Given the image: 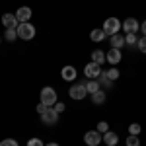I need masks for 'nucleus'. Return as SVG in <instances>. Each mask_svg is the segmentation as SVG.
Masks as SVG:
<instances>
[{
  "label": "nucleus",
  "instance_id": "a878e982",
  "mask_svg": "<svg viewBox=\"0 0 146 146\" xmlns=\"http://www.w3.org/2000/svg\"><path fill=\"white\" fill-rule=\"evenodd\" d=\"M136 45H138V49H140L142 53H146V35H142V37L138 39V43H136Z\"/></svg>",
  "mask_w": 146,
  "mask_h": 146
},
{
  "label": "nucleus",
  "instance_id": "39448f33",
  "mask_svg": "<svg viewBox=\"0 0 146 146\" xmlns=\"http://www.w3.org/2000/svg\"><path fill=\"white\" fill-rule=\"evenodd\" d=\"M103 140V136H101L100 131H88L86 135H84V142L88 146H98Z\"/></svg>",
  "mask_w": 146,
  "mask_h": 146
},
{
  "label": "nucleus",
  "instance_id": "5701e85b",
  "mask_svg": "<svg viewBox=\"0 0 146 146\" xmlns=\"http://www.w3.org/2000/svg\"><path fill=\"white\" fill-rule=\"evenodd\" d=\"M125 43H127V45H136V43H138L136 33H127V37H125Z\"/></svg>",
  "mask_w": 146,
  "mask_h": 146
},
{
  "label": "nucleus",
  "instance_id": "f257e3e1",
  "mask_svg": "<svg viewBox=\"0 0 146 146\" xmlns=\"http://www.w3.org/2000/svg\"><path fill=\"white\" fill-rule=\"evenodd\" d=\"M16 31H18V37H20V39H33L35 37V27L27 22L20 23V25L16 27Z\"/></svg>",
  "mask_w": 146,
  "mask_h": 146
},
{
  "label": "nucleus",
  "instance_id": "f3484780",
  "mask_svg": "<svg viewBox=\"0 0 146 146\" xmlns=\"http://www.w3.org/2000/svg\"><path fill=\"white\" fill-rule=\"evenodd\" d=\"M90 37H92V41H96V43L103 41V37H105V31H103V27H101V29H94V31L90 33Z\"/></svg>",
  "mask_w": 146,
  "mask_h": 146
},
{
  "label": "nucleus",
  "instance_id": "bb28decb",
  "mask_svg": "<svg viewBox=\"0 0 146 146\" xmlns=\"http://www.w3.org/2000/svg\"><path fill=\"white\" fill-rule=\"evenodd\" d=\"M0 146H18V142L14 140V138H6V140H2Z\"/></svg>",
  "mask_w": 146,
  "mask_h": 146
},
{
  "label": "nucleus",
  "instance_id": "423d86ee",
  "mask_svg": "<svg viewBox=\"0 0 146 146\" xmlns=\"http://www.w3.org/2000/svg\"><path fill=\"white\" fill-rule=\"evenodd\" d=\"M86 84H74L72 88H70V98L72 100H84L86 98Z\"/></svg>",
  "mask_w": 146,
  "mask_h": 146
},
{
  "label": "nucleus",
  "instance_id": "473e14b6",
  "mask_svg": "<svg viewBox=\"0 0 146 146\" xmlns=\"http://www.w3.org/2000/svg\"><path fill=\"white\" fill-rule=\"evenodd\" d=\"M0 43H2V37H0Z\"/></svg>",
  "mask_w": 146,
  "mask_h": 146
},
{
  "label": "nucleus",
  "instance_id": "393cba45",
  "mask_svg": "<svg viewBox=\"0 0 146 146\" xmlns=\"http://www.w3.org/2000/svg\"><path fill=\"white\" fill-rule=\"evenodd\" d=\"M98 131H100L101 135H105V133L109 131V125L105 123V121H100V125H98Z\"/></svg>",
  "mask_w": 146,
  "mask_h": 146
},
{
  "label": "nucleus",
  "instance_id": "2f4dec72",
  "mask_svg": "<svg viewBox=\"0 0 146 146\" xmlns=\"http://www.w3.org/2000/svg\"><path fill=\"white\" fill-rule=\"evenodd\" d=\"M45 146H58L56 142H51V144H45Z\"/></svg>",
  "mask_w": 146,
  "mask_h": 146
},
{
  "label": "nucleus",
  "instance_id": "7ed1b4c3",
  "mask_svg": "<svg viewBox=\"0 0 146 146\" xmlns=\"http://www.w3.org/2000/svg\"><path fill=\"white\" fill-rule=\"evenodd\" d=\"M121 27H123V25H121V22H119L117 18H107L105 23H103V31H105V35L119 33V29H121Z\"/></svg>",
  "mask_w": 146,
  "mask_h": 146
},
{
  "label": "nucleus",
  "instance_id": "0eeeda50",
  "mask_svg": "<svg viewBox=\"0 0 146 146\" xmlns=\"http://www.w3.org/2000/svg\"><path fill=\"white\" fill-rule=\"evenodd\" d=\"M41 121L45 125H56V121H58V113L55 111V107H49L43 115H41Z\"/></svg>",
  "mask_w": 146,
  "mask_h": 146
},
{
  "label": "nucleus",
  "instance_id": "dca6fc26",
  "mask_svg": "<svg viewBox=\"0 0 146 146\" xmlns=\"http://www.w3.org/2000/svg\"><path fill=\"white\" fill-rule=\"evenodd\" d=\"M101 88H100V82L98 80H90L88 84H86V92L88 94H96V92H100Z\"/></svg>",
  "mask_w": 146,
  "mask_h": 146
},
{
  "label": "nucleus",
  "instance_id": "9d476101",
  "mask_svg": "<svg viewBox=\"0 0 146 146\" xmlns=\"http://www.w3.org/2000/svg\"><path fill=\"white\" fill-rule=\"evenodd\" d=\"M16 18H18V22L20 23H23V22H27L29 18H31V10L27 8V6H22L20 10L16 12Z\"/></svg>",
  "mask_w": 146,
  "mask_h": 146
},
{
  "label": "nucleus",
  "instance_id": "9b49d317",
  "mask_svg": "<svg viewBox=\"0 0 146 146\" xmlns=\"http://www.w3.org/2000/svg\"><path fill=\"white\" fill-rule=\"evenodd\" d=\"M105 56H107V60L111 62L113 66H115L117 62H121V58H123V56H121V51H119V49H111V51H109V53H107Z\"/></svg>",
  "mask_w": 146,
  "mask_h": 146
},
{
  "label": "nucleus",
  "instance_id": "2eb2a0df",
  "mask_svg": "<svg viewBox=\"0 0 146 146\" xmlns=\"http://www.w3.org/2000/svg\"><path fill=\"white\" fill-rule=\"evenodd\" d=\"M92 60H94V62H98V64H103V62L107 60V56H105L103 51L98 49V51H94V53H92Z\"/></svg>",
  "mask_w": 146,
  "mask_h": 146
},
{
  "label": "nucleus",
  "instance_id": "c85d7f7f",
  "mask_svg": "<svg viewBox=\"0 0 146 146\" xmlns=\"http://www.w3.org/2000/svg\"><path fill=\"white\" fill-rule=\"evenodd\" d=\"M47 109H49V107H47V105H45V103H43V101H41V103L37 105V113H39V115H43V113H45Z\"/></svg>",
  "mask_w": 146,
  "mask_h": 146
},
{
  "label": "nucleus",
  "instance_id": "7c9ffc66",
  "mask_svg": "<svg viewBox=\"0 0 146 146\" xmlns=\"http://www.w3.org/2000/svg\"><path fill=\"white\" fill-rule=\"evenodd\" d=\"M140 29H142V33L146 35V20H144V22H142V23H140Z\"/></svg>",
  "mask_w": 146,
  "mask_h": 146
},
{
  "label": "nucleus",
  "instance_id": "1a4fd4ad",
  "mask_svg": "<svg viewBox=\"0 0 146 146\" xmlns=\"http://www.w3.org/2000/svg\"><path fill=\"white\" fill-rule=\"evenodd\" d=\"M123 29L127 31V33H136L138 29H140V23L136 22L135 18H127L123 22Z\"/></svg>",
  "mask_w": 146,
  "mask_h": 146
},
{
  "label": "nucleus",
  "instance_id": "f03ea898",
  "mask_svg": "<svg viewBox=\"0 0 146 146\" xmlns=\"http://www.w3.org/2000/svg\"><path fill=\"white\" fill-rule=\"evenodd\" d=\"M41 101L45 103L47 107H55V103H56V92L53 90L51 86L43 88V90H41Z\"/></svg>",
  "mask_w": 146,
  "mask_h": 146
},
{
  "label": "nucleus",
  "instance_id": "c756f323",
  "mask_svg": "<svg viewBox=\"0 0 146 146\" xmlns=\"http://www.w3.org/2000/svg\"><path fill=\"white\" fill-rule=\"evenodd\" d=\"M55 111L56 113H62V111H64V103H58V101H56V103H55Z\"/></svg>",
  "mask_w": 146,
  "mask_h": 146
},
{
  "label": "nucleus",
  "instance_id": "412c9836",
  "mask_svg": "<svg viewBox=\"0 0 146 146\" xmlns=\"http://www.w3.org/2000/svg\"><path fill=\"white\" fill-rule=\"evenodd\" d=\"M140 131H142V127L138 123H133L131 127H129V135H135V136H138L140 135Z\"/></svg>",
  "mask_w": 146,
  "mask_h": 146
},
{
  "label": "nucleus",
  "instance_id": "a211bd4d",
  "mask_svg": "<svg viewBox=\"0 0 146 146\" xmlns=\"http://www.w3.org/2000/svg\"><path fill=\"white\" fill-rule=\"evenodd\" d=\"M103 101H105V94L101 90L96 92V94H92V103H94V105H101Z\"/></svg>",
  "mask_w": 146,
  "mask_h": 146
},
{
  "label": "nucleus",
  "instance_id": "cd10ccee",
  "mask_svg": "<svg viewBox=\"0 0 146 146\" xmlns=\"http://www.w3.org/2000/svg\"><path fill=\"white\" fill-rule=\"evenodd\" d=\"M27 146H43V142L39 138H31V140H27Z\"/></svg>",
  "mask_w": 146,
  "mask_h": 146
},
{
  "label": "nucleus",
  "instance_id": "4be33fe9",
  "mask_svg": "<svg viewBox=\"0 0 146 146\" xmlns=\"http://www.w3.org/2000/svg\"><path fill=\"white\" fill-rule=\"evenodd\" d=\"M127 146H140V140H138V136L129 135V136H127Z\"/></svg>",
  "mask_w": 146,
  "mask_h": 146
},
{
  "label": "nucleus",
  "instance_id": "4468645a",
  "mask_svg": "<svg viewBox=\"0 0 146 146\" xmlns=\"http://www.w3.org/2000/svg\"><path fill=\"white\" fill-rule=\"evenodd\" d=\"M125 45V37L119 33L111 35V49H121V47Z\"/></svg>",
  "mask_w": 146,
  "mask_h": 146
},
{
  "label": "nucleus",
  "instance_id": "20e7f679",
  "mask_svg": "<svg viewBox=\"0 0 146 146\" xmlns=\"http://www.w3.org/2000/svg\"><path fill=\"white\" fill-rule=\"evenodd\" d=\"M84 72H86V76H88L90 80H96V78H100L101 74H103V72H101V64H98V62H94V60L86 64V68H84Z\"/></svg>",
  "mask_w": 146,
  "mask_h": 146
},
{
  "label": "nucleus",
  "instance_id": "ddd939ff",
  "mask_svg": "<svg viewBox=\"0 0 146 146\" xmlns=\"http://www.w3.org/2000/svg\"><path fill=\"white\" fill-rule=\"evenodd\" d=\"M60 74H62V78H64V80H70V82H72V80L76 78V68H74V66H64Z\"/></svg>",
  "mask_w": 146,
  "mask_h": 146
},
{
  "label": "nucleus",
  "instance_id": "f8f14e48",
  "mask_svg": "<svg viewBox=\"0 0 146 146\" xmlns=\"http://www.w3.org/2000/svg\"><path fill=\"white\" fill-rule=\"evenodd\" d=\"M103 142L107 146H115L117 142H119V136L115 135V133H111V131H107L105 135H103Z\"/></svg>",
  "mask_w": 146,
  "mask_h": 146
},
{
  "label": "nucleus",
  "instance_id": "6e6552de",
  "mask_svg": "<svg viewBox=\"0 0 146 146\" xmlns=\"http://www.w3.org/2000/svg\"><path fill=\"white\" fill-rule=\"evenodd\" d=\"M2 25H4L6 29H16V27L20 25L16 14H4V16H2Z\"/></svg>",
  "mask_w": 146,
  "mask_h": 146
},
{
  "label": "nucleus",
  "instance_id": "6ab92c4d",
  "mask_svg": "<svg viewBox=\"0 0 146 146\" xmlns=\"http://www.w3.org/2000/svg\"><path fill=\"white\" fill-rule=\"evenodd\" d=\"M111 80L107 78V76H105V74H101L100 76V88H105V90H109V88H111Z\"/></svg>",
  "mask_w": 146,
  "mask_h": 146
},
{
  "label": "nucleus",
  "instance_id": "b1692460",
  "mask_svg": "<svg viewBox=\"0 0 146 146\" xmlns=\"http://www.w3.org/2000/svg\"><path fill=\"white\" fill-rule=\"evenodd\" d=\"M16 39H18V31H16V29H6V41H16Z\"/></svg>",
  "mask_w": 146,
  "mask_h": 146
},
{
  "label": "nucleus",
  "instance_id": "aec40b11",
  "mask_svg": "<svg viewBox=\"0 0 146 146\" xmlns=\"http://www.w3.org/2000/svg\"><path fill=\"white\" fill-rule=\"evenodd\" d=\"M103 74H105L107 78L111 80V82H113V80H117V78H119V70H117L115 66H113V68H109V70H107V72H103Z\"/></svg>",
  "mask_w": 146,
  "mask_h": 146
}]
</instances>
